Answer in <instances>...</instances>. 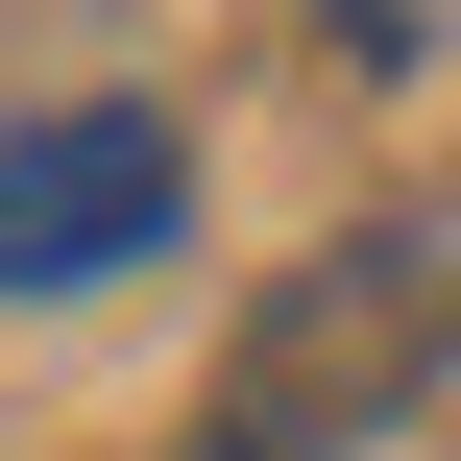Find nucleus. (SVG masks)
<instances>
[{
  "label": "nucleus",
  "instance_id": "nucleus-2",
  "mask_svg": "<svg viewBox=\"0 0 461 461\" xmlns=\"http://www.w3.org/2000/svg\"><path fill=\"white\" fill-rule=\"evenodd\" d=\"M146 243H194V146H170L146 97L0 122V292H122Z\"/></svg>",
  "mask_w": 461,
  "mask_h": 461
},
{
  "label": "nucleus",
  "instance_id": "nucleus-1",
  "mask_svg": "<svg viewBox=\"0 0 461 461\" xmlns=\"http://www.w3.org/2000/svg\"><path fill=\"white\" fill-rule=\"evenodd\" d=\"M438 340H461V243H438V219H389V243H340V267H292V292H267L243 413H219L194 461H316L340 413H389Z\"/></svg>",
  "mask_w": 461,
  "mask_h": 461
}]
</instances>
